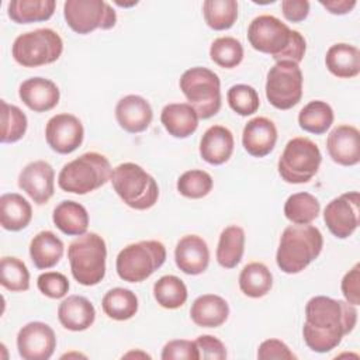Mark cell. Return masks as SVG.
Segmentation results:
<instances>
[{
	"label": "cell",
	"instance_id": "cell-1",
	"mask_svg": "<svg viewBox=\"0 0 360 360\" xmlns=\"http://www.w3.org/2000/svg\"><path fill=\"white\" fill-rule=\"evenodd\" d=\"M357 323V308L347 301L326 295H315L305 305L302 338L316 353H328L338 347Z\"/></svg>",
	"mask_w": 360,
	"mask_h": 360
},
{
	"label": "cell",
	"instance_id": "cell-2",
	"mask_svg": "<svg viewBox=\"0 0 360 360\" xmlns=\"http://www.w3.org/2000/svg\"><path fill=\"white\" fill-rule=\"evenodd\" d=\"M248 41L253 49L273 56L276 62L300 63L307 51L302 34L270 14H262L252 20L248 27Z\"/></svg>",
	"mask_w": 360,
	"mask_h": 360
},
{
	"label": "cell",
	"instance_id": "cell-3",
	"mask_svg": "<svg viewBox=\"0 0 360 360\" xmlns=\"http://www.w3.org/2000/svg\"><path fill=\"white\" fill-rule=\"evenodd\" d=\"M323 236L311 225H288L281 236L276 253L278 269L287 274H297L308 267L322 252Z\"/></svg>",
	"mask_w": 360,
	"mask_h": 360
},
{
	"label": "cell",
	"instance_id": "cell-4",
	"mask_svg": "<svg viewBox=\"0 0 360 360\" xmlns=\"http://www.w3.org/2000/svg\"><path fill=\"white\" fill-rule=\"evenodd\" d=\"M110 160L98 152H86L63 165L58 174V186L73 194H87L111 179Z\"/></svg>",
	"mask_w": 360,
	"mask_h": 360
},
{
	"label": "cell",
	"instance_id": "cell-5",
	"mask_svg": "<svg viewBox=\"0 0 360 360\" xmlns=\"http://www.w3.org/2000/svg\"><path fill=\"white\" fill-rule=\"evenodd\" d=\"M68 259L72 276L79 284L96 285L105 276V240L96 232H86L70 242Z\"/></svg>",
	"mask_w": 360,
	"mask_h": 360
},
{
	"label": "cell",
	"instance_id": "cell-6",
	"mask_svg": "<svg viewBox=\"0 0 360 360\" xmlns=\"http://www.w3.org/2000/svg\"><path fill=\"white\" fill-rule=\"evenodd\" d=\"M110 180L117 195L134 210H149L159 198L156 180L136 163L125 162L115 166Z\"/></svg>",
	"mask_w": 360,
	"mask_h": 360
},
{
	"label": "cell",
	"instance_id": "cell-7",
	"mask_svg": "<svg viewBox=\"0 0 360 360\" xmlns=\"http://www.w3.org/2000/svg\"><path fill=\"white\" fill-rule=\"evenodd\" d=\"M166 262V248L159 240H139L120 250L115 270L121 280L141 283L149 278Z\"/></svg>",
	"mask_w": 360,
	"mask_h": 360
},
{
	"label": "cell",
	"instance_id": "cell-8",
	"mask_svg": "<svg viewBox=\"0 0 360 360\" xmlns=\"http://www.w3.org/2000/svg\"><path fill=\"white\" fill-rule=\"evenodd\" d=\"M179 86L198 118L208 120L221 110V80L211 69L202 66L187 69L181 75Z\"/></svg>",
	"mask_w": 360,
	"mask_h": 360
},
{
	"label": "cell",
	"instance_id": "cell-9",
	"mask_svg": "<svg viewBox=\"0 0 360 360\" xmlns=\"http://www.w3.org/2000/svg\"><path fill=\"white\" fill-rule=\"evenodd\" d=\"M63 52L60 35L51 28L20 34L11 46L14 60L24 68H38L56 62Z\"/></svg>",
	"mask_w": 360,
	"mask_h": 360
},
{
	"label": "cell",
	"instance_id": "cell-10",
	"mask_svg": "<svg viewBox=\"0 0 360 360\" xmlns=\"http://www.w3.org/2000/svg\"><path fill=\"white\" fill-rule=\"evenodd\" d=\"M322 162L318 145L309 138L297 136L287 142L278 159V174L291 184L308 183L316 173Z\"/></svg>",
	"mask_w": 360,
	"mask_h": 360
},
{
	"label": "cell",
	"instance_id": "cell-11",
	"mask_svg": "<svg viewBox=\"0 0 360 360\" xmlns=\"http://www.w3.org/2000/svg\"><path fill=\"white\" fill-rule=\"evenodd\" d=\"M302 83V72L298 63L276 62L267 72L266 97L274 108L290 110L301 101Z\"/></svg>",
	"mask_w": 360,
	"mask_h": 360
},
{
	"label": "cell",
	"instance_id": "cell-12",
	"mask_svg": "<svg viewBox=\"0 0 360 360\" xmlns=\"http://www.w3.org/2000/svg\"><path fill=\"white\" fill-rule=\"evenodd\" d=\"M63 17L66 24L80 35L110 30L117 22L115 10L104 0H66Z\"/></svg>",
	"mask_w": 360,
	"mask_h": 360
},
{
	"label": "cell",
	"instance_id": "cell-13",
	"mask_svg": "<svg viewBox=\"0 0 360 360\" xmlns=\"http://www.w3.org/2000/svg\"><path fill=\"white\" fill-rule=\"evenodd\" d=\"M360 195L357 191H349L330 200L323 210V221L329 232L346 239L353 235L359 226Z\"/></svg>",
	"mask_w": 360,
	"mask_h": 360
},
{
	"label": "cell",
	"instance_id": "cell-14",
	"mask_svg": "<svg viewBox=\"0 0 360 360\" xmlns=\"http://www.w3.org/2000/svg\"><path fill=\"white\" fill-rule=\"evenodd\" d=\"M83 124L73 114H56L45 125L46 143L56 153L68 155L75 152L83 143Z\"/></svg>",
	"mask_w": 360,
	"mask_h": 360
},
{
	"label": "cell",
	"instance_id": "cell-15",
	"mask_svg": "<svg viewBox=\"0 0 360 360\" xmlns=\"http://www.w3.org/2000/svg\"><path fill=\"white\" fill-rule=\"evenodd\" d=\"M17 349L24 360H48L56 349L55 332L45 322H28L17 333Z\"/></svg>",
	"mask_w": 360,
	"mask_h": 360
},
{
	"label": "cell",
	"instance_id": "cell-16",
	"mask_svg": "<svg viewBox=\"0 0 360 360\" xmlns=\"http://www.w3.org/2000/svg\"><path fill=\"white\" fill-rule=\"evenodd\" d=\"M18 187L38 205L46 204L55 190V170L45 160H34L18 174Z\"/></svg>",
	"mask_w": 360,
	"mask_h": 360
},
{
	"label": "cell",
	"instance_id": "cell-17",
	"mask_svg": "<svg viewBox=\"0 0 360 360\" xmlns=\"http://www.w3.org/2000/svg\"><path fill=\"white\" fill-rule=\"evenodd\" d=\"M330 159L340 166H354L360 162V132L356 127L342 124L335 127L326 138Z\"/></svg>",
	"mask_w": 360,
	"mask_h": 360
},
{
	"label": "cell",
	"instance_id": "cell-18",
	"mask_svg": "<svg viewBox=\"0 0 360 360\" xmlns=\"http://www.w3.org/2000/svg\"><path fill=\"white\" fill-rule=\"evenodd\" d=\"M115 120L124 131L139 134L149 128L153 120V111L146 98L138 94H128L117 103Z\"/></svg>",
	"mask_w": 360,
	"mask_h": 360
},
{
	"label": "cell",
	"instance_id": "cell-19",
	"mask_svg": "<svg viewBox=\"0 0 360 360\" xmlns=\"http://www.w3.org/2000/svg\"><path fill=\"white\" fill-rule=\"evenodd\" d=\"M176 266L188 276L204 273L210 263V249L207 242L198 235L183 236L174 249Z\"/></svg>",
	"mask_w": 360,
	"mask_h": 360
},
{
	"label": "cell",
	"instance_id": "cell-20",
	"mask_svg": "<svg viewBox=\"0 0 360 360\" xmlns=\"http://www.w3.org/2000/svg\"><path fill=\"white\" fill-rule=\"evenodd\" d=\"M21 101L35 112H45L55 108L60 98L56 83L45 77H30L18 87Z\"/></svg>",
	"mask_w": 360,
	"mask_h": 360
},
{
	"label": "cell",
	"instance_id": "cell-21",
	"mask_svg": "<svg viewBox=\"0 0 360 360\" xmlns=\"http://www.w3.org/2000/svg\"><path fill=\"white\" fill-rule=\"evenodd\" d=\"M277 128L267 117H255L243 128L242 145L255 158L267 156L276 146Z\"/></svg>",
	"mask_w": 360,
	"mask_h": 360
},
{
	"label": "cell",
	"instance_id": "cell-22",
	"mask_svg": "<svg viewBox=\"0 0 360 360\" xmlns=\"http://www.w3.org/2000/svg\"><path fill=\"white\" fill-rule=\"evenodd\" d=\"M233 135L224 125L210 127L201 136L200 155L210 165L219 166L229 160L233 153Z\"/></svg>",
	"mask_w": 360,
	"mask_h": 360
},
{
	"label": "cell",
	"instance_id": "cell-23",
	"mask_svg": "<svg viewBox=\"0 0 360 360\" xmlns=\"http://www.w3.org/2000/svg\"><path fill=\"white\" fill-rule=\"evenodd\" d=\"M60 325L72 332L89 329L96 319V308L83 295H69L58 307Z\"/></svg>",
	"mask_w": 360,
	"mask_h": 360
},
{
	"label": "cell",
	"instance_id": "cell-24",
	"mask_svg": "<svg viewBox=\"0 0 360 360\" xmlns=\"http://www.w3.org/2000/svg\"><path fill=\"white\" fill-rule=\"evenodd\" d=\"M198 114L188 103L166 104L160 112V122L169 135L184 139L198 128Z\"/></svg>",
	"mask_w": 360,
	"mask_h": 360
},
{
	"label": "cell",
	"instance_id": "cell-25",
	"mask_svg": "<svg viewBox=\"0 0 360 360\" xmlns=\"http://www.w3.org/2000/svg\"><path fill=\"white\" fill-rule=\"evenodd\" d=\"M229 316L228 302L215 294H202L194 300L190 308L191 321L201 328H218Z\"/></svg>",
	"mask_w": 360,
	"mask_h": 360
},
{
	"label": "cell",
	"instance_id": "cell-26",
	"mask_svg": "<svg viewBox=\"0 0 360 360\" xmlns=\"http://www.w3.org/2000/svg\"><path fill=\"white\" fill-rule=\"evenodd\" d=\"M325 65L339 79H352L360 73V51L357 46L339 42L326 51Z\"/></svg>",
	"mask_w": 360,
	"mask_h": 360
},
{
	"label": "cell",
	"instance_id": "cell-27",
	"mask_svg": "<svg viewBox=\"0 0 360 360\" xmlns=\"http://www.w3.org/2000/svg\"><path fill=\"white\" fill-rule=\"evenodd\" d=\"M32 219L31 204L17 193H6L0 197V225L6 231L25 229Z\"/></svg>",
	"mask_w": 360,
	"mask_h": 360
},
{
	"label": "cell",
	"instance_id": "cell-28",
	"mask_svg": "<svg viewBox=\"0 0 360 360\" xmlns=\"http://www.w3.org/2000/svg\"><path fill=\"white\" fill-rule=\"evenodd\" d=\"M55 226L68 236H80L87 232L89 212L77 201L63 200L60 201L52 214Z\"/></svg>",
	"mask_w": 360,
	"mask_h": 360
},
{
	"label": "cell",
	"instance_id": "cell-29",
	"mask_svg": "<svg viewBox=\"0 0 360 360\" xmlns=\"http://www.w3.org/2000/svg\"><path fill=\"white\" fill-rule=\"evenodd\" d=\"M63 252V242L52 231H41L30 242L31 260L39 270L56 266L62 259Z\"/></svg>",
	"mask_w": 360,
	"mask_h": 360
},
{
	"label": "cell",
	"instance_id": "cell-30",
	"mask_svg": "<svg viewBox=\"0 0 360 360\" xmlns=\"http://www.w3.org/2000/svg\"><path fill=\"white\" fill-rule=\"evenodd\" d=\"M245 252V231L238 225H229L222 229L217 246V262L224 269L236 267Z\"/></svg>",
	"mask_w": 360,
	"mask_h": 360
},
{
	"label": "cell",
	"instance_id": "cell-31",
	"mask_svg": "<svg viewBox=\"0 0 360 360\" xmlns=\"http://www.w3.org/2000/svg\"><path fill=\"white\" fill-rule=\"evenodd\" d=\"M53 0H13L7 6V14L17 24H31L49 20L55 13Z\"/></svg>",
	"mask_w": 360,
	"mask_h": 360
},
{
	"label": "cell",
	"instance_id": "cell-32",
	"mask_svg": "<svg viewBox=\"0 0 360 360\" xmlns=\"http://www.w3.org/2000/svg\"><path fill=\"white\" fill-rule=\"evenodd\" d=\"M104 314L114 321H128L138 312V297L134 291L115 287L108 290L101 301Z\"/></svg>",
	"mask_w": 360,
	"mask_h": 360
},
{
	"label": "cell",
	"instance_id": "cell-33",
	"mask_svg": "<svg viewBox=\"0 0 360 360\" xmlns=\"http://www.w3.org/2000/svg\"><path fill=\"white\" fill-rule=\"evenodd\" d=\"M273 287V274L269 267L260 262L248 263L239 274V288L250 298H262Z\"/></svg>",
	"mask_w": 360,
	"mask_h": 360
},
{
	"label": "cell",
	"instance_id": "cell-34",
	"mask_svg": "<svg viewBox=\"0 0 360 360\" xmlns=\"http://www.w3.org/2000/svg\"><path fill=\"white\" fill-rule=\"evenodd\" d=\"M333 118V110L326 101L312 100L301 108L298 114V124L309 134L322 135L332 127Z\"/></svg>",
	"mask_w": 360,
	"mask_h": 360
},
{
	"label": "cell",
	"instance_id": "cell-35",
	"mask_svg": "<svg viewBox=\"0 0 360 360\" xmlns=\"http://www.w3.org/2000/svg\"><path fill=\"white\" fill-rule=\"evenodd\" d=\"M321 204L315 195L307 191L291 194L284 202V215L295 225L311 224L318 218Z\"/></svg>",
	"mask_w": 360,
	"mask_h": 360
},
{
	"label": "cell",
	"instance_id": "cell-36",
	"mask_svg": "<svg viewBox=\"0 0 360 360\" xmlns=\"http://www.w3.org/2000/svg\"><path fill=\"white\" fill-rule=\"evenodd\" d=\"M153 297L162 308L177 309L186 304L188 292L180 277L166 274L153 284Z\"/></svg>",
	"mask_w": 360,
	"mask_h": 360
},
{
	"label": "cell",
	"instance_id": "cell-37",
	"mask_svg": "<svg viewBox=\"0 0 360 360\" xmlns=\"http://www.w3.org/2000/svg\"><path fill=\"white\" fill-rule=\"evenodd\" d=\"M202 14L207 25L214 31L229 30L238 20V1L235 0H205Z\"/></svg>",
	"mask_w": 360,
	"mask_h": 360
},
{
	"label": "cell",
	"instance_id": "cell-38",
	"mask_svg": "<svg viewBox=\"0 0 360 360\" xmlns=\"http://www.w3.org/2000/svg\"><path fill=\"white\" fill-rule=\"evenodd\" d=\"M0 284L11 291L21 292L30 288V271L22 260L14 256H4L0 262Z\"/></svg>",
	"mask_w": 360,
	"mask_h": 360
},
{
	"label": "cell",
	"instance_id": "cell-39",
	"mask_svg": "<svg viewBox=\"0 0 360 360\" xmlns=\"http://www.w3.org/2000/svg\"><path fill=\"white\" fill-rule=\"evenodd\" d=\"M1 143H14L20 141L28 127L27 115L14 104L1 100Z\"/></svg>",
	"mask_w": 360,
	"mask_h": 360
},
{
	"label": "cell",
	"instance_id": "cell-40",
	"mask_svg": "<svg viewBox=\"0 0 360 360\" xmlns=\"http://www.w3.org/2000/svg\"><path fill=\"white\" fill-rule=\"evenodd\" d=\"M210 58L221 68H236L243 59V46L233 37H219L210 46Z\"/></svg>",
	"mask_w": 360,
	"mask_h": 360
},
{
	"label": "cell",
	"instance_id": "cell-41",
	"mask_svg": "<svg viewBox=\"0 0 360 360\" xmlns=\"http://www.w3.org/2000/svg\"><path fill=\"white\" fill-rule=\"evenodd\" d=\"M212 186L214 180L211 174L200 169L187 170L177 179V191L186 198H202L210 194Z\"/></svg>",
	"mask_w": 360,
	"mask_h": 360
},
{
	"label": "cell",
	"instance_id": "cell-42",
	"mask_svg": "<svg viewBox=\"0 0 360 360\" xmlns=\"http://www.w3.org/2000/svg\"><path fill=\"white\" fill-rule=\"evenodd\" d=\"M229 107L239 115L248 117L259 110L260 98L255 87L249 84H233L226 93Z\"/></svg>",
	"mask_w": 360,
	"mask_h": 360
},
{
	"label": "cell",
	"instance_id": "cell-43",
	"mask_svg": "<svg viewBox=\"0 0 360 360\" xmlns=\"http://www.w3.org/2000/svg\"><path fill=\"white\" fill-rule=\"evenodd\" d=\"M38 290L52 300L63 298L69 291V280L59 271H45L37 278Z\"/></svg>",
	"mask_w": 360,
	"mask_h": 360
},
{
	"label": "cell",
	"instance_id": "cell-44",
	"mask_svg": "<svg viewBox=\"0 0 360 360\" xmlns=\"http://www.w3.org/2000/svg\"><path fill=\"white\" fill-rule=\"evenodd\" d=\"M160 357L163 360H173V359H186V360H200L198 349L194 340L187 339H174L169 340L163 349Z\"/></svg>",
	"mask_w": 360,
	"mask_h": 360
},
{
	"label": "cell",
	"instance_id": "cell-45",
	"mask_svg": "<svg viewBox=\"0 0 360 360\" xmlns=\"http://www.w3.org/2000/svg\"><path fill=\"white\" fill-rule=\"evenodd\" d=\"M257 359L260 360H295L297 356L280 339H266L259 345Z\"/></svg>",
	"mask_w": 360,
	"mask_h": 360
},
{
	"label": "cell",
	"instance_id": "cell-46",
	"mask_svg": "<svg viewBox=\"0 0 360 360\" xmlns=\"http://www.w3.org/2000/svg\"><path fill=\"white\" fill-rule=\"evenodd\" d=\"M194 342L202 360H224L228 356L225 345L212 335H201Z\"/></svg>",
	"mask_w": 360,
	"mask_h": 360
},
{
	"label": "cell",
	"instance_id": "cell-47",
	"mask_svg": "<svg viewBox=\"0 0 360 360\" xmlns=\"http://www.w3.org/2000/svg\"><path fill=\"white\" fill-rule=\"evenodd\" d=\"M345 301L357 307L360 304V264L356 263L342 278L340 283Z\"/></svg>",
	"mask_w": 360,
	"mask_h": 360
},
{
	"label": "cell",
	"instance_id": "cell-48",
	"mask_svg": "<svg viewBox=\"0 0 360 360\" xmlns=\"http://www.w3.org/2000/svg\"><path fill=\"white\" fill-rule=\"evenodd\" d=\"M281 11L285 20L291 22H301L309 14V1L307 0H283Z\"/></svg>",
	"mask_w": 360,
	"mask_h": 360
},
{
	"label": "cell",
	"instance_id": "cell-49",
	"mask_svg": "<svg viewBox=\"0 0 360 360\" xmlns=\"http://www.w3.org/2000/svg\"><path fill=\"white\" fill-rule=\"evenodd\" d=\"M319 4L325 7L330 14L343 15L350 13L356 7V0H319Z\"/></svg>",
	"mask_w": 360,
	"mask_h": 360
},
{
	"label": "cell",
	"instance_id": "cell-50",
	"mask_svg": "<svg viewBox=\"0 0 360 360\" xmlns=\"http://www.w3.org/2000/svg\"><path fill=\"white\" fill-rule=\"evenodd\" d=\"M118 6H121V7H131V6H135V4H138V1H131V3H121V1H115Z\"/></svg>",
	"mask_w": 360,
	"mask_h": 360
}]
</instances>
